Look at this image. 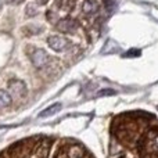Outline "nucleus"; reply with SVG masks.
Wrapping results in <instances>:
<instances>
[{
	"mask_svg": "<svg viewBox=\"0 0 158 158\" xmlns=\"http://www.w3.org/2000/svg\"><path fill=\"white\" fill-rule=\"evenodd\" d=\"M49 46L52 47L56 52H63V50H67L69 47V43L65 40V39L60 38V36H52L49 39Z\"/></svg>",
	"mask_w": 158,
	"mask_h": 158,
	"instance_id": "7ed1b4c3",
	"label": "nucleus"
},
{
	"mask_svg": "<svg viewBox=\"0 0 158 158\" xmlns=\"http://www.w3.org/2000/svg\"><path fill=\"white\" fill-rule=\"evenodd\" d=\"M107 158H158V118L143 110L125 111L110 122Z\"/></svg>",
	"mask_w": 158,
	"mask_h": 158,
	"instance_id": "f257e3e1",
	"label": "nucleus"
},
{
	"mask_svg": "<svg viewBox=\"0 0 158 158\" xmlns=\"http://www.w3.org/2000/svg\"><path fill=\"white\" fill-rule=\"evenodd\" d=\"M0 158H94L81 142L71 137L35 135L10 144Z\"/></svg>",
	"mask_w": 158,
	"mask_h": 158,
	"instance_id": "f03ea898",
	"label": "nucleus"
},
{
	"mask_svg": "<svg viewBox=\"0 0 158 158\" xmlns=\"http://www.w3.org/2000/svg\"><path fill=\"white\" fill-rule=\"evenodd\" d=\"M61 110V104H54V106H52V107H49V108H46L44 111H42L40 112V115L39 117H42V118H46V117H50V115H54L56 112H58Z\"/></svg>",
	"mask_w": 158,
	"mask_h": 158,
	"instance_id": "39448f33",
	"label": "nucleus"
},
{
	"mask_svg": "<svg viewBox=\"0 0 158 158\" xmlns=\"http://www.w3.org/2000/svg\"><path fill=\"white\" fill-rule=\"evenodd\" d=\"M10 103H11L10 94H8V93H6V92H3V90H0V108H2V107L8 106Z\"/></svg>",
	"mask_w": 158,
	"mask_h": 158,
	"instance_id": "423d86ee",
	"label": "nucleus"
},
{
	"mask_svg": "<svg viewBox=\"0 0 158 158\" xmlns=\"http://www.w3.org/2000/svg\"><path fill=\"white\" fill-rule=\"evenodd\" d=\"M31 58H32L33 64H35L36 67H40V68L44 65H47L50 61L49 56H47L43 50H36V52H33L32 54H31Z\"/></svg>",
	"mask_w": 158,
	"mask_h": 158,
	"instance_id": "20e7f679",
	"label": "nucleus"
},
{
	"mask_svg": "<svg viewBox=\"0 0 158 158\" xmlns=\"http://www.w3.org/2000/svg\"><path fill=\"white\" fill-rule=\"evenodd\" d=\"M0 7H2V2H0Z\"/></svg>",
	"mask_w": 158,
	"mask_h": 158,
	"instance_id": "6e6552de",
	"label": "nucleus"
},
{
	"mask_svg": "<svg viewBox=\"0 0 158 158\" xmlns=\"http://www.w3.org/2000/svg\"><path fill=\"white\" fill-rule=\"evenodd\" d=\"M6 2H8V3H21L22 0H6Z\"/></svg>",
	"mask_w": 158,
	"mask_h": 158,
	"instance_id": "0eeeda50",
	"label": "nucleus"
}]
</instances>
